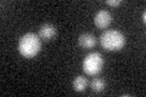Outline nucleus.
<instances>
[{
	"label": "nucleus",
	"instance_id": "423d86ee",
	"mask_svg": "<svg viewBox=\"0 0 146 97\" xmlns=\"http://www.w3.org/2000/svg\"><path fill=\"white\" fill-rule=\"evenodd\" d=\"M78 44L83 49H91L96 45V38H95L94 34H90V33L80 34L78 38Z\"/></svg>",
	"mask_w": 146,
	"mask_h": 97
},
{
	"label": "nucleus",
	"instance_id": "6e6552de",
	"mask_svg": "<svg viewBox=\"0 0 146 97\" xmlns=\"http://www.w3.org/2000/svg\"><path fill=\"white\" fill-rule=\"evenodd\" d=\"M90 86H91V90H93L94 92L100 94V92H102L105 90L106 82H105V80L100 79V78H95V79H93V81L90 82Z\"/></svg>",
	"mask_w": 146,
	"mask_h": 97
},
{
	"label": "nucleus",
	"instance_id": "1a4fd4ad",
	"mask_svg": "<svg viewBox=\"0 0 146 97\" xmlns=\"http://www.w3.org/2000/svg\"><path fill=\"white\" fill-rule=\"evenodd\" d=\"M121 3H122L121 0H107L106 1V4L110 5V6H119Z\"/></svg>",
	"mask_w": 146,
	"mask_h": 97
},
{
	"label": "nucleus",
	"instance_id": "39448f33",
	"mask_svg": "<svg viewBox=\"0 0 146 97\" xmlns=\"http://www.w3.org/2000/svg\"><path fill=\"white\" fill-rule=\"evenodd\" d=\"M56 27L51 23H44V24L40 26L39 28V33L38 35L40 36V39L42 40H45V41H49L51 40L52 38H55V35H56Z\"/></svg>",
	"mask_w": 146,
	"mask_h": 97
},
{
	"label": "nucleus",
	"instance_id": "0eeeda50",
	"mask_svg": "<svg viewBox=\"0 0 146 97\" xmlns=\"http://www.w3.org/2000/svg\"><path fill=\"white\" fill-rule=\"evenodd\" d=\"M72 85H73V90L74 91L83 92V91H85L86 86H88V80H86V78H84L83 75H78L74 78Z\"/></svg>",
	"mask_w": 146,
	"mask_h": 97
},
{
	"label": "nucleus",
	"instance_id": "f03ea898",
	"mask_svg": "<svg viewBox=\"0 0 146 97\" xmlns=\"http://www.w3.org/2000/svg\"><path fill=\"white\" fill-rule=\"evenodd\" d=\"M100 44L106 51H119L125 45V36L119 30L110 29L101 34Z\"/></svg>",
	"mask_w": 146,
	"mask_h": 97
},
{
	"label": "nucleus",
	"instance_id": "f257e3e1",
	"mask_svg": "<svg viewBox=\"0 0 146 97\" xmlns=\"http://www.w3.org/2000/svg\"><path fill=\"white\" fill-rule=\"evenodd\" d=\"M42 49V39L35 33H26L18 41V51L25 58H34Z\"/></svg>",
	"mask_w": 146,
	"mask_h": 97
},
{
	"label": "nucleus",
	"instance_id": "9d476101",
	"mask_svg": "<svg viewBox=\"0 0 146 97\" xmlns=\"http://www.w3.org/2000/svg\"><path fill=\"white\" fill-rule=\"evenodd\" d=\"M143 22H144V23L146 22V12H145V11L143 12Z\"/></svg>",
	"mask_w": 146,
	"mask_h": 97
},
{
	"label": "nucleus",
	"instance_id": "20e7f679",
	"mask_svg": "<svg viewBox=\"0 0 146 97\" xmlns=\"http://www.w3.org/2000/svg\"><path fill=\"white\" fill-rule=\"evenodd\" d=\"M112 22V15L107 10H100L94 16V24L100 29H105L111 24Z\"/></svg>",
	"mask_w": 146,
	"mask_h": 97
},
{
	"label": "nucleus",
	"instance_id": "7ed1b4c3",
	"mask_svg": "<svg viewBox=\"0 0 146 97\" xmlns=\"http://www.w3.org/2000/svg\"><path fill=\"white\" fill-rule=\"evenodd\" d=\"M104 57L99 52H90L83 59V71L88 75H98L102 71Z\"/></svg>",
	"mask_w": 146,
	"mask_h": 97
}]
</instances>
